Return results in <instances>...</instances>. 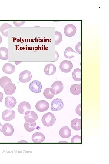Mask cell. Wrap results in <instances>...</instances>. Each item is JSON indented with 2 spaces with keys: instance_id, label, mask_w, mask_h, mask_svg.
Listing matches in <instances>:
<instances>
[{
  "instance_id": "obj_14",
  "label": "cell",
  "mask_w": 109,
  "mask_h": 164,
  "mask_svg": "<svg viewBox=\"0 0 109 164\" xmlns=\"http://www.w3.org/2000/svg\"><path fill=\"white\" fill-rule=\"evenodd\" d=\"M56 71V67L52 64H47L45 67L44 69L45 73L48 76L53 75L55 72Z\"/></svg>"
},
{
  "instance_id": "obj_36",
  "label": "cell",
  "mask_w": 109,
  "mask_h": 164,
  "mask_svg": "<svg viewBox=\"0 0 109 164\" xmlns=\"http://www.w3.org/2000/svg\"><path fill=\"white\" fill-rule=\"evenodd\" d=\"M3 126L1 124V123L0 122V131L2 132V127Z\"/></svg>"
},
{
  "instance_id": "obj_6",
  "label": "cell",
  "mask_w": 109,
  "mask_h": 164,
  "mask_svg": "<svg viewBox=\"0 0 109 164\" xmlns=\"http://www.w3.org/2000/svg\"><path fill=\"white\" fill-rule=\"evenodd\" d=\"M32 78V75L31 73L29 71L25 70L20 73L19 79L21 82L26 83L29 82Z\"/></svg>"
},
{
  "instance_id": "obj_29",
  "label": "cell",
  "mask_w": 109,
  "mask_h": 164,
  "mask_svg": "<svg viewBox=\"0 0 109 164\" xmlns=\"http://www.w3.org/2000/svg\"><path fill=\"white\" fill-rule=\"evenodd\" d=\"M71 143H81V136L76 135L73 136L71 139Z\"/></svg>"
},
{
  "instance_id": "obj_25",
  "label": "cell",
  "mask_w": 109,
  "mask_h": 164,
  "mask_svg": "<svg viewBox=\"0 0 109 164\" xmlns=\"http://www.w3.org/2000/svg\"><path fill=\"white\" fill-rule=\"evenodd\" d=\"M36 125L35 121L32 123H28L25 122L24 124V126L27 131L31 132L34 131L35 129V126Z\"/></svg>"
},
{
  "instance_id": "obj_15",
  "label": "cell",
  "mask_w": 109,
  "mask_h": 164,
  "mask_svg": "<svg viewBox=\"0 0 109 164\" xmlns=\"http://www.w3.org/2000/svg\"><path fill=\"white\" fill-rule=\"evenodd\" d=\"M16 103V99L13 96H7L5 99V104L8 108L11 109L14 107Z\"/></svg>"
},
{
  "instance_id": "obj_30",
  "label": "cell",
  "mask_w": 109,
  "mask_h": 164,
  "mask_svg": "<svg viewBox=\"0 0 109 164\" xmlns=\"http://www.w3.org/2000/svg\"><path fill=\"white\" fill-rule=\"evenodd\" d=\"M81 42L78 43L75 46V50L78 53L81 55Z\"/></svg>"
},
{
  "instance_id": "obj_26",
  "label": "cell",
  "mask_w": 109,
  "mask_h": 164,
  "mask_svg": "<svg viewBox=\"0 0 109 164\" xmlns=\"http://www.w3.org/2000/svg\"><path fill=\"white\" fill-rule=\"evenodd\" d=\"M12 82L11 80L8 77L4 76L0 79V85L3 89L7 84Z\"/></svg>"
},
{
  "instance_id": "obj_27",
  "label": "cell",
  "mask_w": 109,
  "mask_h": 164,
  "mask_svg": "<svg viewBox=\"0 0 109 164\" xmlns=\"http://www.w3.org/2000/svg\"><path fill=\"white\" fill-rule=\"evenodd\" d=\"M43 95L44 97L48 99H50L53 98L54 95L51 93L50 91V88L45 89L43 92Z\"/></svg>"
},
{
  "instance_id": "obj_3",
  "label": "cell",
  "mask_w": 109,
  "mask_h": 164,
  "mask_svg": "<svg viewBox=\"0 0 109 164\" xmlns=\"http://www.w3.org/2000/svg\"><path fill=\"white\" fill-rule=\"evenodd\" d=\"M51 110L53 111H57L62 109L64 106L62 100L59 99H54L51 103Z\"/></svg>"
},
{
  "instance_id": "obj_13",
  "label": "cell",
  "mask_w": 109,
  "mask_h": 164,
  "mask_svg": "<svg viewBox=\"0 0 109 164\" xmlns=\"http://www.w3.org/2000/svg\"><path fill=\"white\" fill-rule=\"evenodd\" d=\"M16 89L15 85L11 82L5 85L3 89L5 94L10 95L15 93Z\"/></svg>"
},
{
  "instance_id": "obj_21",
  "label": "cell",
  "mask_w": 109,
  "mask_h": 164,
  "mask_svg": "<svg viewBox=\"0 0 109 164\" xmlns=\"http://www.w3.org/2000/svg\"><path fill=\"white\" fill-rule=\"evenodd\" d=\"M71 93L75 95H77L81 93V84H73L70 88Z\"/></svg>"
},
{
  "instance_id": "obj_35",
  "label": "cell",
  "mask_w": 109,
  "mask_h": 164,
  "mask_svg": "<svg viewBox=\"0 0 109 164\" xmlns=\"http://www.w3.org/2000/svg\"><path fill=\"white\" fill-rule=\"evenodd\" d=\"M27 143V142L25 140H22L20 142H18V143Z\"/></svg>"
},
{
  "instance_id": "obj_37",
  "label": "cell",
  "mask_w": 109,
  "mask_h": 164,
  "mask_svg": "<svg viewBox=\"0 0 109 164\" xmlns=\"http://www.w3.org/2000/svg\"><path fill=\"white\" fill-rule=\"evenodd\" d=\"M2 38L1 36L0 35V44H1V43L2 42Z\"/></svg>"
},
{
  "instance_id": "obj_23",
  "label": "cell",
  "mask_w": 109,
  "mask_h": 164,
  "mask_svg": "<svg viewBox=\"0 0 109 164\" xmlns=\"http://www.w3.org/2000/svg\"><path fill=\"white\" fill-rule=\"evenodd\" d=\"M75 54H77L70 47L66 48L64 52V57L67 59H71L74 56Z\"/></svg>"
},
{
  "instance_id": "obj_12",
  "label": "cell",
  "mask_w": 109,
  "mask_h": 164,
  "mask_svg": "<svg viewBox=\"0 0 109 164\" xmlns=\"http://www.w3.org/2000/svg\"><path fill=\"white\" fill-rule=\"evenodd\" d=\"M31 106L29 102L24 101L21 102L18 107V111L20 114H25L26 112L30 111Z\"/></svg>"
},
{
  "instance_id": "obj_2",
  "label": "cell",
  "mask_w": 109,
  "mask_h": 164,
  "mask_svg": "<svg viewBox=\"0 0 109 164\" xmlns=\"http://www.w3.org/2000/svg\"><path fill=\"white\" fill-rule=\"evenodd\" d=\"M63 89L62 83L59 81L54 82L50 88V91L51 94L57 95L61 93Z\"/></svg>"
},
{
  "instance_id": "obj_11",
  "label": "cell",
  "mask_w": 109,
  "mask_h": 164,
  "mask_svg": "<svg viewBox=\"0 0 109 164\" xmlns=\"http://www.w3.org/2000/svg\"><path fill=\"white\" fill-rule=\"evenodd\" d=\"M2 129L3 134L7 136H12L14 132V129L12 126L8 123L4 124L2 126Z\"/></svg>"
},
{
  "instance_id": "obj_8",
  "label": "cell",
  "mask_w": 109,
  "mask_h": 164,
  "mask_svg": "<svg viewBox=\"0 0 109 164\" xmlns=\"http://www.w3.org/2000/svg\"><path fill=\"white\" fill-rule=\"evenodd\" d=\"M76 32V27L71 24L67 25L64 29V32L65 36L68 37H71L74 36Z\"/></svg>"
},
{
  "instance_id": "obj_5",
  "label": "cell",
  "mask_w": 109,
  "mask_h": 164,
  "mask_svg": "<svg viewBox=\"0 0 109 164\" xmlns=\"http://www.w3.org/2000/svg\"><path fill=\"white\" fill-rule=\"evenodd\" d=\"M73 67V64L70 61L65 60L60 64L59 68L63 72L67 73L70 72Z\"/></svg>"
},
{
  "instance_id": "obj_7",
  "label": "cell",
  "mask_w": 109,
  "mask_h": 164,
  "mask_svg": "<svg viewBox=\"0 0 109 164\" xmlns=\"http://www.w3.org/2000/svg\"><path fill=\"white\" fill-rule=\"evenodd\" d=\"M38 117L37 115L34 111H28L25 114V119L28 123L34 122L37 119Z\"/></svg>"
},
{
  "instance_id": "obj_16",
  "label": "cell",
  "mask_w": 109,
  "mask_h": 164,
  "mask_svg": "<svg viewBox=\"0 0 109 164\" xmlns=\"http://www.w3.org/2000/svg\"><path fill=\"white\" fill-rule=\"evenodd\" d=\"M71 134V131L67 126L62 127L59 131L60 136L63 138H68Z\"/></svg>"
},
{
  "instance_id": "obj_10",
  "label": "cell",
  "mask_w": 109,
  "mask_h": 164,
  "mask_svg": "<svg viewBox=\"0 0 109 164\" xmlns=\"http://www.w3.org/2000/svg\"><path fill=\"white\" fill-rule=\"evenodd\" d=\"M49 106V104L47 102L41 100L37 102L35 108L38 111L43 112L47 110L48 109Z\"/></svg>"
},
{
  "instance_id": "obj_4",
  "label": "cell",
  "mask_w": 109,
  "mask_h": 164,
  "mask_svg": "<svg viewBox=\"0 0 109 164\" xmlns=\"http://www.w3.org/2000/svg\"><path fill=\"white\" fill-rule=\"evenodd\" d=\"M29 89L33 92L36 93H40L42 89L41 83L38 80H34L29 84Z\"/></svg>"
},
{
  "instance_id": "obj_1",
  "label": "cell",
  "mask_w": 109,
  "mask_h": 164,
  "mask_svg": "<svg viewBox=\"0 0 109 164\" xmlns=\"http://www.w3.org/2000/svg\"><path fill=\"white\" fill-rule=\"evenodd\" d=\"M41 121L43 125L47 127L52 126L56 121V118L53 114L48 112L44 115Z\"/></svg>"
},
{
  "instance_id": "obj_9",
  "label": "cell",
  "mask_w": 109,
  "mask_h": 164,
  "mask_svg": "<svg viewBox=\"0 0 109 164\" xmlns=\"http://www.w3.org/2000/svg\"><path fill=\"white\" fill-rule=\"evenodd\" d=\"M15 116V112L11 109H8L3 111L2 115V119L6 121L13 119Z\"/></svg>"
},
{
  "instance_id": "obj_33",
  "label": "cell",
  "mask_w": 109,
  "mask_h": 164,
  "mask_svg": "<svg viewBox=\"0 0 109 164\" xmlns=\"http://www.w3.org/2000/svg\"><path fill=\"white\" fill-rule=\"evenodd\" d=\"M3 94L0 92V102H1L3 100Z\"/></svg>"
},
{
  "instance_id": "obj_24",
  "label": "cell",
  "mask_w": 109,
  "mask_h": 164,
  "mask_svg": "<svg viewBox=\"0 0 109 164\" xmlns=\"http://www.w3.org/2000/svg\"><path fill=\"white\" fill-rule=\"evenodd\" d=\"M81 69L79 68H77L74 70L72 73V76L73 79L74 81H81Z\"/></svg>"
},
{
  "instance_id": "obj_17",
  "label": "cell",
  "mask_w": 109,
  "mask_h": 164,
  "mask_svg": "<svg viewBox=\"0 0 109 164\" xmlns=\"http://www.w3.org/2000/svg\"><path fill=\"white\" fill-rule=\"evenodd\" d=\"M32 139L34 143H41L44 141L45 136L41 132H36L32 135Z\"/></svg>"
},
{
  "instance_id": "obj_34",
  "label": "cell",
  "mask_w": 109,
  "mask_h": 164,
  "mask_svg": "<svg viewBox=\"0 0 109 164\" xmlns=\"http://www.w3.org/2000/svg\"><path fill=\"white\" fill-rule=\"evenodd\" d=\"M55 54L56 55V57H55V61H56L58 58L59 55L56 51H55Z\"/></svg>"
},
{
  "instance_id": "obj_20",
  "label": "cell",
  "mask_w": 109,
  "mask_h": 164,
  "mask_svg": "<svg viewBox=\"0 0 109 164\" xmlns=\"http://www.w3.org/2000/svg\"><path fill=\"white\" fill-rule=\"evenodd\" d=\"M10 27H12V26L8 23H4L1 25L0 31L4 36L8 37V28Z\"/></svg>"
},
{
  "instance_id": "obj_32",
  "label": "cell",
  "mask_w": 109,
  "mask_h": 164,
  "mask_svg": "<svg viewBox=\"0 0 109 164\" xmlns=\"http://www.w3.org/2000/svg\"><path fill=\"white\" fill-rule=\"evenodd\" d=\"M76 114L79 116H81V104H79L76 108Z\"/></svg>"
},
{
  "instance_id": "obj_28",
  "label": "cell",
  "mask_w": 109,
  "mask_h": 164,
  "mask_svg": "<svg viewBox=\"0 0 109 164\" xmlns=\"http://www.w3.org/2000/svg\"><path fill=\"white\" fill-rule=\"evenodd\" d=\"M55 44L56 45H58L61 42L62 40V35L60 32L58 31H55Z\"/></svg>"
},
{
  "instance_id": "obj_19",
  "label": "cell",
  "mask_w": 109,
  "mask_h": 164,
  "mask_svg": "<svg viewBox=\"0 0 109 164\" xmlns=\"http://www.w3.org/2000/svg\"><path fill=\"white\" fill-rule=\"evenodd\" d=\"M81 119L76 118L71 121V125L73 129L76 131H78L81 129Z\"/></svg>"
},
{
  "instance_id": "obj_31",
  "label": "cell",
  "mask_w": 109,
  "mask_h": 164,
  "mask_svg": "<svg viewBox=\"0 0 109 164\" xmlns=\"http://www.w3.org/2000/svg\"><path fill=\"white\" fill-rule=\"evenodd\" d=\"M25 21H13L14 25L17 27H19L23 25L25 23Z\"/></svg>"
},
{
  "instance_id": "obj_18",
  "label": "cell",
  "mask_w": 109,
  "mask_h": 164,
  "mask_svg": "<svg viewBox=\"0 0 109 164\" xmlns=\"http://www.w3.org/2000/svg\"><path fill=\"white\" fill-rule=\"evenodd\" d=\"M2 71L5 74H11L15 72V66L11 64L7 63L3 66Z\"/></svg>"
},
{
  "instance_id": "obj_22",
  "label": "cell",
  "mask_w": 109,
  "mask_h": 164,
  "mask_svg": "<svg viewBox=\"0 0 109 164\" xmlns=\"http://www.w3.org/2000/svg\"><path fill=\"white\" fill-rule=\"evenodd\" d=\"M8 59V50L5 47L0 48V59L3 60H7Z\"/></svg>"
}]
</instances>
